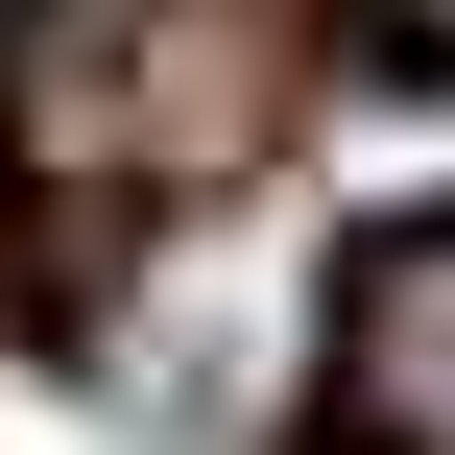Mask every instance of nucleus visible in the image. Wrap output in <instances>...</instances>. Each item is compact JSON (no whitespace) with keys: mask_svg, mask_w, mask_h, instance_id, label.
I'll list each match as a JSON object with an SVG mask.
<instances>
[{"mask_svg":"<svg viewBox=\"0 0 455 455\" xmlns=\"http://www.w3.org/2000/svg\"><path fill=\"white\" fill-rule=\"evenodd\" d=\"M336 96V0H24L0 24V168L24 240L96 288L192 216H240Z\"/></svg>","mask_w":455,"mask_h":455,"instance_id":"f257e3e1","label":"nucleus"},{"mask_svg":"<svg viewBox=\"0 0 455 455\" xmlns=\"http://www.w3.org/2000/svg\"><path fill=\"white\" fill-rule=\"evenodd\" d=\"M312 408H336V455H455V216H384L336 264Z\"/></svg>","mask_w":455,"mask_h":455,"instance_id":"f03ea898","label":"nucleus"}]
</instances>
